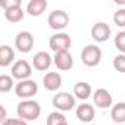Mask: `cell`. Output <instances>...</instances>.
<instances>
[{
    "mask_svg": "<svg viewBox=\"0 0 125 125\" xmlns=\"http://www.w3.org/2000/svg\"><path fill=\"white\" fill-rule=\"evenodd\" d=\"M60 125H69V124H68V121H66V122H63V124H60Z\"/></svg>",
    "mask_w": 125,
    "mask_h": 125,
    "instance_id": "f1b7e54d",
    "label": "cell"
},
{
    "mask_svg": "<svg viewBox=\"0 0 125 125\" xmlns=\"http://www.w3.org/2000/svg\"><path fill=\"white\" fill-rule=\"evenodd\" d=\"M2 125H28L27 121L21 119V118H9L5 122H2Z\"/></svg>",
    "mask_w": 125,
    "mask_h": 125,
    "instance_id": "484cf974",
    "label": "cell"
},
{
    "mask_svg": "<svg viewBox=\"0 0 125 125\" xmlns=\"http://www.w3.org/2000/svg\"><path fill=\"white\" fill-rule=\"evenodd\" d=\"M47 125H60V124H63L66 122V118L63 115V112H59V110H54L52 113H49L47 116Z\"/></svg>",
    "mask_w": 125,
    "mask_h": 125,
    "instance_id": "ffe728a7",
    "label": "cell"
},
{
    "mask_svg": "<svg viewBox=\"0 0 125 125\" xmlns=\"http://www.w3.org/2000/svg\"><path fill=\"white\" fill-rule=\"evenodd\" d=\"M52 102L59 112H68L75 107V96L69 93H57L54 94Z\"/></svg>",
    "mask_w": 125,
    "mask_h": 125,
    "instance_id": "8992f818",
    "label": "cell"
},
{
    "mask_svg": "<svg viewBox=\"0 0 125 125\" xmlns=\"http://www.w3.org/2000/svg\"><path fill=\"white\" fill-rule=\"evenodd\" d=\"M113 125H118V124H113Z\"/></svg>",
    "mask_w": 125,
    "mask_h": 125,
    "instance_id": "f546056e",
    "label": "cell"
},
{
    "mask_svg": "<svg viewBox=\"0 0 125 125\" xmlns=\"http://www.w3.org/2000/svg\"><path fill=\"white\" fill-rule=\"evenodd\" d=\"M112 65H113L115 71H118L121 74H125V54H116L113 57Z\"/></svg>",
    "mask_w": 125,
    "mask_h": 125,
    "instance_id": "7402d4cb",
    "label": "cell"
},
{
    "mask_svg": "<svg viewBox=\"0 0 125 125\" xmlns=\"http://www.w3.org/2000/svg\"><path fill=\"white\" fill-rule=\"evenodd\" d=\"M13 87V80L10 75H0V91L2 93H8L10 91Z\"/></svg>",
    "mask_w": 125,
    "mask_h": 125,
    "instance_id": "44dd1931",
    "label": "cell"
},
{
    "mask_svg": "<svg viewBox=\"0 0 125 125\" xmlns=\"http://www.w3.org/2000/svg\"><path fill=\"white\" fill-rule=\"evenodd\" d=\"M5 18L9 22H13V24L22 21V18H24V9H22V6H18V8H12V9L5 10Z\"/></svg>",
    "mask_w": 125,
    "mask_h": 125,
    "instance_id": "d6986e66",
    "label": "cell"
},
{
    "mask_svg": "<svg viewBox=\"0 0 125 125\" xmlns=\"http://www.w3.org/2000/svg\"><path fill=\"white\" fill-rule=\"evenodd\" d=\"M72 44V40H71V35L66 34V32H56L50 37L49 40V47L54 52V53H59V52H68L69 47Z\"/></svg>",
    "mask_w": 125,
    "mask_h": 125,
    "instance_id": "3957f363",
    "label": "cell"
},
{
    "mask_svg": "<svg viewBox=\"0 0 125 125\" xmlns=\"http://www.w3.org/2000/svg\"><path fill=\"white\" fill-rule=\"evenodd\" d=\"M43 85L49 91H56L62 85V77L57 72H47L43 77Z\"/></svg>",
    "mask_w": 125,
    "mask_h": 125,
    "instance_id": "4fadbf2b",
    "label": "cell"
},
{
    "mask_svg": "<svg viewBox=\"0 0 125 125\" xmlns=\"http://www.w3.org/2000/svg\"><path fill=\"white\" fill-rule=\"evenodd\" d=\"M91 94H93V88H91V85L88 83L81 81V83L75 84V87H74V96H75V99L87 100V99L91 97Z\"/></svg>",
    "mask_w": 125,
    "mask_h": 125,
    "instance_id": "9a60e30c",
    "label": "cell"
},
{
    "mask_svg": "<svg viewBox=\"0 0 125 125\" xmlns=\"http://www.w3.org/2000/svg\"><path fill=\"white\" fill-rule=\"evenodd\" d=\"M93 100H94V104H96L97 107H100V109L110 107L112 103H113L112 94H110L106 88H97V90H94Z\"/></svg>",
    "mask_w": 125,
    "mask_h": 125,
    "instance_id": "8fae6325",
    "label": "cell"
},
{
    "mask_svg": "<svg viewBox=\"0 0 125 125\" xmlns=\"http://www.w3.org/2000/svg\"><path fill=\"white\" fill-rule=\"evenodd\" d=\"M37 91H38V85L32 80H24L15 85V94L24 100H30L37 94Z\"/></svg>",
    "mask_w": 125,
    "mask_h": 125,
    "instance_id": "5b68a950",
    "label": "cell"
},
{
    "mask_svg": "<svg viewBox=\"0 0 125 125\" xmlns=\"http://www.w3.org/2000/svg\"><path fill=\"white\" fill-rule=\"evenodd\" d=\"M47 24L52 30L54 31H62V30H65L69 24V15L65 12V10H53L50 12L49 18H47Z\"/></svg>",
    "mask_w": 125,
    "mask_h": 125,
    "instance_id": "277c9868",
    "label": "cell"
},
{
    "mask_svg": "<svg viewBox=\"0 0 125 125\" xmlns=\"http://www.w3.org/2000/svg\"><path fill=\"white\" fill-rule=\"evenodd\" d=\"M53 63V57L47 52H38L32 57V66L37 71H47Z\"/></svg>",
    "mask_w": 125,
    "mask_h": 125,
    "instance_id": "7c38bea8",
    "label": "cell"
},
{
    "mask_svg": "<svg viewBox=\"0 0 125 125\" xmlns=\"http://www.w3.org/2000/svg\"><path fill=\"white\" fill-rule=\"evenodd\" d=\"M110 27L104 22H97L91 27V37L94 41L97 43H103V41H107L109 37H110Z\"/></svg>",
    "mask_w": 125,
    "mask_h": 125,
    "instance_id": "30bf717a",
    "label": "cell"
},
{
    "mask_svg": "<svg viewBox=\"0 0 125 125\" xmlns=\"http://www.w3.org/2000/svg\"><path fill=\"white\" fill-rule=\"evenodd\" d=\"M113 22L116 27L125 28V9H118L113 13Z\"/></svg>",
    "mask_w": 125,
    "mask_h": 125,
    "instance_id": "603a6c76",
    "label": "cell"
},
{
    "mask_svg": "<svg viewBox=\"0 0 125 125\" xmlns=\"http://www.w3.org/2000/svg\"><path fill=\"white\" fill-rule=\"evenodd\" d=\"M0 6L3 8V10H8V9H12V8L22 6V2L21 0H2V2H0Z\"/></svg>",
    "mask_w": 125,
    "mask_h": 125,
    "instance_id": "d4e9b609",
    "label": "cell"
},
{
    "mask_svg": "<svg viewBox=\"0 0 125 125\" xmlns=\"http://www.w3.org/2000/svg\"><path fill=\"white\" fill-rule=\"evenodd\" d=\"M0 110H2V118H0V121L2 122H5L8 118H6V109H5V106H0Z\"/></svg>",
    "mask_w": 125,
    "mask_h": 125,
    "instance_id": "4316f807",
    "label": "cell"
},
{
    "mask_svg": "<svg viewBox=\"0 0 125 125\" xmlns=\"http://www.w3.org/2000/svg\"><path fill=\"white\" fill-rule=\"evenodd\" d=\"M32 74V69H31V65L30 62L21 59V60H16L15 63L12 65V77L19 80V81H24V80H30Z\"/></svg>",
    "mask_w": 125,
    "mask_h": 125,
    "instance_id": "52a82bcc",
    "label": "cell"
},
{
    "mask_svg": "<svg viewBox=\"0 0 125 125\" xmlns=\"http://www.w3.org/2000/svg\"><path fill=\"white\" fill-rule=\"evenodd\" d=\"M47 8L46 0H31L27 5V13L30 16H40Z\"/></svg>",
    "mask_w": 125,
    "mask_h": 125,
    "instance_id": "2e32d148",
    "label": "cell"
},
{
    "mask_svg": "<svg viewBox=\"0 0 125 125\" xmlns=\"http://www.w3.org/2000/svg\"><path fill=\"white\" fill-rule=\"evenodd\" d=\"M115 46L122 54H125V31H121L115 35Z\"/></svg>",
    "mask_w": 125,
    "mask_h": 125,
    "instance_id": "cb8c5ba5",
    "label": "cell"
},
{
    "mask_svg": "<svg viewBox=\"0 0 125 125\" xmlns=\"http://www.w3.org/2000/svg\"><path fill=\"white\" fill-rule=\"evenodd\" d=\"M110 118L115 124L121 125L125 122V102H119L115 106H112L110 110Z\"/></svg>",
    "mask_w": 125,
    "mask_h": 125,
    "instance_id": "ac0fdd59",
    "label": "cell"
},
{
    "mask_svg": "<svg viewBox=\"0 0 125 125\" xmlns=\"http://www.w3.org/2000/svg\"><path fill=\"white\" fill-rule=\"evenodd\" d=\"M15 47L21 52V53H30L34 47V37L31 32L28 31H21L18 32L16 38H15Z\"/></svg>",
    "mask_w": 125,
    "mask_h": 125,
    "instance_id": "ba28073f",
    "label": "cell"
},
{
    "mask_svg": "<svg viewBox=\"0 0 125 125\" xmlns=\"http://www.w3.org/2000/svg\"><path fill=\"white\" fill-rule=\"evenodd\" d=\"M15 59V52L10 46L8 44H3L2 47H0V66L2 68H6L9 66L12 62Z\"/></svg>",
    "mask_w": 125,
    "mask_h": 125,
    "instance_id": "e0dca14e",
    "label": "cell"
},
{
    "mask_svg": "<svg viewBox=\"0 0 125 125\" xmlns=\"http://www.w3.org/2000/svg\"><path fill=\"white\" fill-rule=\"evenodd\" d=\"M81 60L83 63L93 68V66H97L102 60V50L100 47H97L96 44H87L83 52H81Z\"/></svg>",
    "mask_w": 125,
    "mask_h": 125,
    "instance_id": "7a4b0ae2",
    "label": "cell"
},
{
    "mask_svg": "<svg viewBox=\"0 0 125 125\" xmlns=\"http://www.w3.org/2000/svg\"><path fill=\"white\" fill-rule=\"evenodd\" d=\"M75 113H77V118H78L81 122H85V124L91 122V121L94 119V116H96L94 107H93L90 103H81V104L77 107Z\"/></svg>",
    "mask_w": 125,
    "mask_h": 125,
    "instance_id": "5bb4252c",
    "label": "cell"
},
{
    "mask_svg": "<svg viewBox=\"0 0 125 125\" xmlns=\"http://www.w3.org/2000/svg\"><path fill=\"white\" fill-rule=\"evenodd\" d=\"M16 113L18 118L24 121H35L41 115V106L38 102L30 99V100H22L16 106Z\"/></svg>",
    "mask_w": 125,
    "mask_h": 125,
    "instance_id": "6da1fadb",
    "label": "cell"
},
{
    "mask_svg": "<svg viewBox=\"0 0 125 125\" xmlns=\"http://www.w3.org/2000/svg\"><path fill=\"white\" fill-rule=\"evenodd\" d=\"M53 63L59 71H69L74 66V57L69 53V50L68 52H59V53H54Z\"/></svg>",
    "mask_w": 125,
    "mask_h": 125,
    "instance_id": "9c48e42d",
    "label": "cell"
},
{
    "mask_svg": "<svg viewBox=\"0 0 125 125\" xmlns=\"http://www.w3.org/2000/svg\"><path fill=\"white\" fill-rule=\"evenodd\" d=\"M116 3H119V5H125V0H116Z\"/></svg>",
    "mask_w": 125,
    "mask_h": 125,
    "instance_id": "83f0119b",
    "label": "cell"
}]
</instances>
